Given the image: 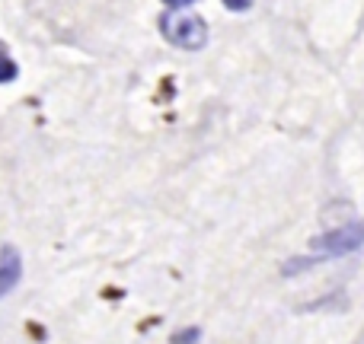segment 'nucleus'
I'll use <instances>...</instances> for the list:
<instances>
[{
	"label": "nucleus",
	"instance_id": "obj_4",
	"mask_svg": "<svg viewBox=\"0 0 364 344\" xmlns=\"http://www.w3.org/2000/svg\"><path fill=\"white\" fill-rule=\"evenodd\" d=\"M16 64L10 61V57H0V83H10V80H16Z\"/></svg>",
	"mask_w": 364,
	"mask_h": 344
},
{
	"label": "nucleus",
	"instance_id": "obj_5",
	"mask_svg": "<svg viewBox=\"0 0 364 344\" xmlns=\"http://www.w3.org/2000/svg\"><path fill=\"white\" fill-rule=\"evenodd\" d=\"M220 4H224L230 13H246L252 6V0H220Z\"/></svg>",
	"mask_w": 364,
	"mask_h": 344
},
{
	"label": "nucleus",
	"instance_id": "obj_3",
	"mask_svg": "<svg viewBox=\"0 0 364 344\" xmlns=\"http://www.w3.org/2000/svg\"><path fill=\"white\" fill-rule=\"evenodd\" d=\"M19 274H23L19 255H16V249H10V245H6V249L0 252V296L10 294V290L16 287V284H19Z\"/></svg>",
	"mask_w": 364,
	"mask_h": 344
},
{
	"label": "nucleus",
	"instance_id": "obj_2",
	"mask_svg": "<svg viewBox=\"0 0 364 344\" xmlns=\"http://www.w3.org/2000/svg\"><path fill=\"white\" fill-rule=\"evenodd\" d=\"M364 245V220H352V223H342L336 230L323 233V236L310 239V249L320 258H339L348 252H358Z\"/></svg>",
	"mask_w": 364,
	"mask_h": 344
},
{
	"label": "nucleus",
	"instance_id": "obj_7",
	"mask_svg": "<svg viewBox=\"0 0 364 344\" xmlns=\"http://www.w3.org/2000/svg\"><path fill=\"white\" fill-rule=\"evenodd\" d=\"M166 6H173V10H179V6H188V4H195V0H164Z\"/></svg>",
	"mask_w": 364,
	"mask_h": 344
},
{
	"label": "nucleus",
	"instance_id": "obj_1",
	"mask_svg": "<svg viewBox=\"0 0 364 344\" xmlns=\"http://www.w3.org/2000/svg\"><path fill=\"white\" fill-rule=\"evenodd\" d=\"M160 32L170 45L186 51H198L208 42V26L195 13H166V16H160Z\"/></svg>",
	"mask_w": 364,
	"mask_h": 344
},
{
	"label": "nucleus",
	"instance_id": "obj_6",
	"mask_svg": "<svg viewBox=\"0 0 364 344\" xmlns=\"http://www.w3.org/2000/svg\"><path fill=\"white\" fill-rule=\"evenodd\" d=\"M198 338H201L198 328H182V332L173 335V341H176V344H182V341H198Z\"/></svg>",
	"mask_w": 364,
	"mask_h": 344
}]
</instances>
